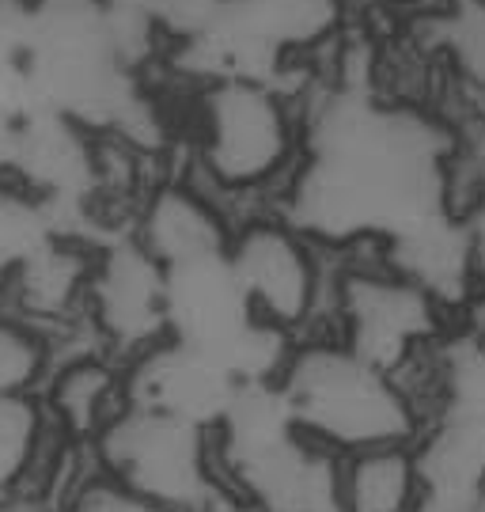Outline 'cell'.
I'll list each match as a JSON object with an SVG mask.
<instances>
[{
	"mask_svg": "<svg viewBox=\"0 0 485 512\" xmlns=\"http://www.w3.org/2000/svg\"><path fill=\"white\" fill-rule=\"evenodd\" d=\"M235 220L209 190L190 179L156 183L144 194L133 224V239L163 270H175L198 258L224 255L232 243Z\"/></svg>",
	"mask_w": 485,
	"mask_h": 512,
	"instance_id": "9c48e42d",
	"label": "cell"
},
{
	"mask_svg": "<svg viewBox=\"0 0 485 512\" xmlns=\"http://www.w3.org/2000/svg\"><path fill=\"white\" fill-rule=\"evenodd\" d=\"M342 512H425L417 444L342 456Z\"/></svg>",
	"mask_w": 485,
	"mask_h": 512,
	"instance_id": "4fadbf2b",
	"label": "cell"
},
{
	"mask_svg": "<svg viewBox=\"0 0 485 512\" xmlns=\"http://www.w3.org/2000/svg\"><path fill=\"white\" fill-rule=\"evenodd\" d=\"M57 433L38 395H0V512L69 490L61 463L76 452Z\"/></svg>",
	"mask_w": 485,
	"mask_h": 512,
	"instance_id": "30bf717a",
	"label": "cell"
},
{
	"mask_svg": "<svg viewBox=\"0 0 485 512\" xmlns=\"http://www.w3.org/2000/svg\"><path fill=\"white\" fill-rule=\"evenodd\" d=\"M228 262L258 323L281 330L296 342L323 330L330 277L319 243L307 239L281 213H254L235 220Z\"/></svg>",
	"mask_w": 485,
	"mask_h": 512,
	"instance_id": "8992f818",
	"label": "cell"
},
{
	"mask_svg": "<svg viewBox=\"0 0 485 512\" xmlns=\"http://www.w3.org/2000/svg\"><path fill=\"white\" fill-rule=\"evenodd\" d=\"M243 512H342V456L300 433L277 384H247L216 429Z\"/></svg>",
	"mask_w": 485,
	"mask_h": 512,
	"instance_id": "7a4b0ae2",
	"label": "cell"
},
{
	"mask_svg": "<svg viewBox=\"0 0 485 512\" xmlns=\"http://www.w3.org/2000/svg\"><path fill=\"white\" fill-rule=\"evenodd\" d=\"M54 512H175V509H163V505L148 501V497L129 494L126 486L103 478L95 471V463H91L88 475H80V482L69 486V494L57 501Z\"/></svg>",
	"mask_w": 485,
	"mask_h": 512,
	"instance_id": "5bb4252c",
	"label": "cell"
},
{
	"mask_svg": "<svg viewBox=\"0 0 485 512\" xmlns=\"http://www.w3.org/2000/svg\"><path fill=\"white\" fill-rule=\"evenodd\" d=\"M88 330L122 365L167 342V274L133 236L95 247Z\"/></svg>",
	"mask_w": 485,
	"mask_h": 512,
	"instance_id": "52a82bcc",
	"label": "cell"
},
{
	"mask_svg": "<svg viewBox=\"0 0 485 512\" xmlns=\"http://www.w3.org/2000/svg\"><path fill=\"white\" fill-rule=\"evenodd\" d=\"M277 391L300 433L334 456L425 437V418L395 376L368 365L334 334L300 338L277 376Z\"/></svg>",
	"mask_w": 485,
	"mask_h": 512,
	"instance_id": "6da1fadb",
	"label": "cell"
},
{
	"mask_svg": "<svg viewBox=\"0 0 485 512\" xmlns=\"http://www.w3.org/2000/svg\"><path fill=\"white\" fill-rule=\"evenodd\" d=\"M342 0H224L220 23L251 46L281 57L319 46L338 27Z\"/></svg>",
	"mask_w": 485,
	"mask_h": 512,
	"instance_id": "7c38bea8",
	"label": "cell"
},
{
	"mask_svg": "<svg viewBox=\"0 0 485 512\" xmlns=\"http://www.w3.org/2000/svg\"><path fill=\"white\" fill-rule=\"evenodd\" d=\"M95 471L175 512H243L216 456V433L129 403L91 440Z\"/></svg>",
	"mask_w": 485,
	"mask_h": 512,
	"instance_id": "277c9868",
	"label": "cell"
},
{
	"mask_svg": "<svg viewBox=\"0 0 485 512\" xmlns=\"http://www.w3.org/2000/svg\"><path fill=\"white\" fill-rule=\"evenodd\" d=\"M190 148L205 179L198 186L224 205L288 186L304 156V126L270 80H209L194 95Z\"/></svg>",
	"mask_w": 485,
	"mask_h": 512,
	"instance_id": "3957f363",
	"label": "cell"
},
{
	"mask_svg": "<svg viewBox=\"0 0 485 512\" xmlns=\"http://www.w3.org/2000/svg\"><path fill=\"white\" fill-rule=\"evenodd\" d=\"M243 380L216 357L179 342H160L126 365V399L144 410H160L167 418L190 421L216 433L228 418L235 399L243 395Z\"/></svg>",
	"mask_w": 485,
	"mask_h": 512,
	"instance_id": "ba28073f",
	"label": "cell"
},
{
	"mask_svg": "<svg viewBox=\"0 0 485 512\" xmlns=\"http://www.w3.org/2000/svg\"><path fill=\"white\" fill-rule=\"evenodd\" d=\"M38 399L61 437L91 448V440L129 406L126 365L103 349L61 353L38 387Z\"/></svg>",
	"mask_w": 485,
	"mask_h": 512,
	"instance_id": "8fae6325",
	"label": "cell"
},
{
	"mask_svg": "<svg viewBox=\"0 0 485 512\" xmlns=\"http://www.w3.org/2000/svg\"><path fill=\"white\" fill-rule=\"evenodd\" d=\"M444 330L448 308L379 255L338 270L319 334H334L368 365L398 380L444 342Z\"/></svg>",
	"mask_w": 485,
	"mask_h": 512,
	"instance_id": "5b68a950",
	"label": "cell"
}]
</instances>
